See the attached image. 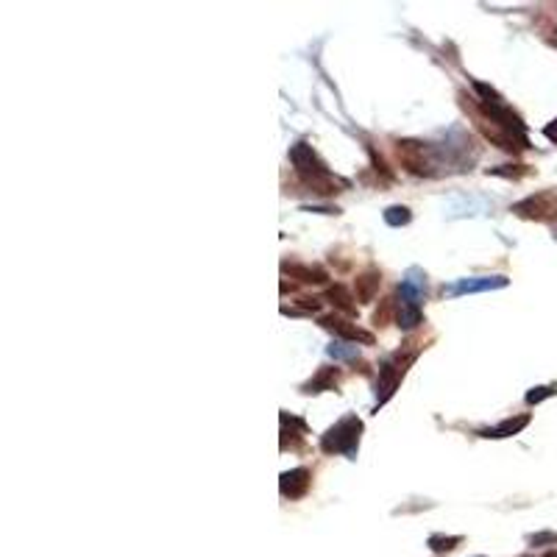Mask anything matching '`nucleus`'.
I'll list each match as a JSON object with an SVG mask.
<instances>
[{
	"label": "nucleus",
	"instance_id": "nucleus-3",
	"mask_svg": "<svg viewBox=\"0 0 557 557\" xmlns=\"http://www.w3.org/2000/svg\"><path fill=\"white\" fill-rule=\"evenodd\" d=\"M412 360H415V351H404V354L396 351L393 357L382 360L379 377H377V410L390 401V396L396 393L398 382L404 379V374H407V368L412 365Z\"/></svg>",
	"mask_w": 557,
	"mask_h": 557
},
{
	"label": "nucleus",
	"instance_id": "nucleus-6",
	"mask_svg": "<svg viewBox=\"0 0 557 557\" xmlns=\"http://www.w3.org/2000/svg\"><path fill=\"white\" fill-rule=\"evenodd\" d=\"M510 278L507 276H471V278H460L454 284H446L443 293L446 295H468V293H488V290H501L507 287Z\"/></svg>",
	"mask_w": 557,
	"mask_h": 557
},
{
	"label": "nucleus",
	"instance_id": "nucleus-19",
	"mask_svg": "<svg viewBox=\"0 0 557 557\" xmlns=\"http://www.w3.org/2000/svg\"><path fill=\"white\" fill-rule=\"evenodd\" d=\"M457 544H463L460 535H432V538H429V546H432L435 552H451Z\"/></svg>",
	"mask_w": 557,
	"mask_h": 557
},
{
	"label": "nucleus",
	"instance_id": "nucleus-24",
	"mask_svg": "<svg viewBox=\"0 0 557 557\" xmlns=\"http://www.w3.org/2000/svg\"><path fill=\"white\" fill-rule=\"evenodd\" d=\"M544 134H546L552 142H557V117L552 120V123H549V126H546V128H544Z\"/></svg>",
	"mask_w": 557,
	"mask_h": 557
},
{
	"label": "nucleus",
	"instance_id": "nucleus-12",
	"mask_svg": "<svg viewBox=\"0 0 557 557\" xmlns=\"http://www.w3.org/2000/svg\"><path fill=\"white\" fill-rule=\"evenodd\" d=\"M340 382V371L337 368H321L310 382L301 385V393L312 396V393H326V390H334Z\"/></svg>",
	"mask_w": 557,
	"mask_h": 557
},
{
	"label": "nucleus",
	"instance_id": "nucleus-7",
	"mask_svg": "<svg viewBox=\"0 0 557 557\" xmlns=\"http://www.w3.org/2000/svg\"><path fill=\"white\" fill-rule=\"evenodd\" d=\"M321 326L324 329H329L334 332L340 340H345V343H362V345H374V334L365 332V329H360L357 324H348L345 318H340V315H324L321 318Z\"/></svg>",
	"mask_w": 557,
	"mask_h": 557
},
{
	"label": "nucleus",
	"instance_id": "nucleus-16",
	"mask_svg": "<svg viewBox=\"0 0 557 557\" xmlns=\"http://www.w3.org/2000/svg\"><path fill=\"white\" fill-rule=\"evenodd\" d=\"M326 354L337 362H357L360 360V348L345 340H334L332 345H326Z\"/></svg>",
	"mask_w": 557,
	"mask_h": 557
},
{
	"label": "nucleus",
	"instance_id": "nucleus-20",
	"mask_svg": "<svg viewBox=\"0 0 557 557\" xmlns=\"http://www.w3.org/2000/svg\"><path fill=\"white\" fill-rule=\"evenodd\" d=\"M557 393V385H544V388H532L527 393V404H538V401H544V398H549V396H555Z\"/></svg>",
	"mask_w": 557,
	"mask_h": 557
},
{
	"label": "nucleus",
	"instance_id": "nucleus-22",
	"mask_svg": "<svg viewBox=\"0 0 557 557\" xmlns=\"http://www.w3.org/2000/svg\"><path fill=\"white\" fill-rule=\"evenodd\" d=\"M530 544H532V546H541V544H557V535H552V532H541V535H532V538H530Z\"/></svg>",
	"mask_w": 557,
	"mask_h": 557
},
{
	"label": "nucleus",
	"instance_id": "nucleus-13",
	"mask_svg": "<svg viewBox=\"0 0 557 557\" xmlns=\"http://www.w3.org/2000/svg\"><path fill=\"white\" fill-rule=\"evenodd\" d=\"M530 424V415H515V418H504L499 427H488V429H482L479 435L482 438H513V435H518L524 427Z\"/></svg>",
	"mask_w": 557,
	"mask_h": 557
},
{
	"label": "nucleus",
	"instance_id": "nucleus-9",
	"mask_svg": "<svg viewBox=\"0 0 557 557\" xmlns=\"http://www.w3.org/2000/svg\"><path fill=\"white\" fill-rule=\"evenodd\" d=\"M310 485H312V474L307 468L284 471L281 479H278V491H281L284 499H301V496H307Z\"/></svg>",
	"mask_w": 557,
	"mask_h": 557
},
{
	"label": "nucleus",
	"instance_id": "nucleus-23",
	"mask_svg": "<svg viewBox=\"0 0 557 557\" xmlns=\"http://www.w3.org/2000/svg\"><path fill=\"white\" fill-rule=\"evenodd\" d=\"M304 212H321V215H337V207H301Z\"/></svg>",
	"mask_w": 557,
	"mask_h": 557
},
{
	"label": "nucleus",
	"instance_id": "nucleus-8",
	"mask_svg": "<svg viewBox=\"0 0 557 557\" xmlns=\"http://www.w3.org/2000/svg\"><path fill=\"white\" fill-rule=\"evenodd\" d=\"M398 295H401L398 304H410V307H418L421 310V304L427 298V274L421 268H410L404 274V278H401Z\"/></svg>",
	"mask_w": 557,
	"mask_h": 557
},
{
	"label": "nucleus",
	"instance_id": "nucleus-14",
	"mask_svg": "<svg viewBox=\"0 0 557 557\" xmlns=\"http://www.w3.org/2000/svg\"><path fill=\"white\" fill-rule=\"evenodd\" d=\"M284 274H290L304 284H326V278H329V274L318 265H284Z\"/></svg>",
	"mask_w": 557,
	"mask_h": 557
},
{
	"label": "nucleus",
	"instance_id": "nucleus-5",
	"mask_svg": "<svg viewBox=\"0 0 557 557\" xmlns=\"http://www.w3.org/2000/svg\"><path fill=\"white\" fill-rule=\"evenodd\" d=\"M513 212L527 221H555L557 218V190H541L527 195L524 201L513 204Z\"/></svg>",
	"mask_w": 557,
	"mask_h": 557
},
{
	"label": "nucleus",
	"instance_id": "nucleus-4",
	"mask_svg": "<svg viewBox=\"0 0 557 557\" xmlns=\"http://www.w3.org/2000/svg\"><path fill=\"white\" fill-rule=\"evenodd\" d=\"M396 145H398L401 165L407 167L410 173H415V176H435L432 167H438V157H435V148L432 145L418 142V140H401Z\"/></svg>",
	"mask_w": 557,
	"mask_h": 557
},
{
	"label": "nucleus",
	"instance_id": "nucleus-11",
	"mask_svg": "<svg viewBox=\"0 0 557 557\" xmlns=\"http://www.w3.org/2000/svg\"><path fill=\"white\" fill-rule=\"evenodd\" d=\"M304 432H307V427H304L301 418L281 412V451L298 448V446L304 443Z\"/></svg>",
	"mask_w": 557,
	"mask_h": 557
},
{
	"label": "nucleus",
	"instance_id": "nucleus-1",
	"mask_svg": "<svg viewBox=\"0 0 557 557\" xmlns=\"http://www.w3.org/2000/svg\"><path fill=\"white\" fill-rule=\"evenodd\" d=\"M290 162L295 167L298 178H301L307 187H312L315 192H321V195L343 192V190L348 187L345 178H337V176L329 173L326 162H324V159L312 151V145H307V142H295V145L290 148Z\"/></svg>",
	"mask_w": 557,
	"mask_h": 557
},
{
	"label": "nucleus",
	"instance_id": "nucleus-10",
	"mask_svg": "<svg viewBox=\"0 0 557 557\" xmlns=\"http://www.w3.org/2000/svg\"><path fill=\"white\" fill-rule=\"evenodd\" d=\"M379 284H382V274L377 268H368V271L357 274V278H354V298L360 304H371L377 298V293H379Z\"/></svg>",
	"mask_w": 557,
	"mask_h": 557
},
{
	"label": "nucleus",
	"instance_id": "nucleus-21",
	"mask_svg": "<svg viewBox=\"0 0 557 557\" xmlns=\"http://www.w3.org/2000/svg\"><path fill=\"white\" fill-rule=\"evenodd\" d=\"M390 312H393V298H385L382 310H377V312H374V324H377V326H388Z\"/></svg>",
	"mask_w": 557,
	"mask_h": 557
},
{
	"label": "nucleus",
	"instance_id": "nucleus-25",
	"mask_svg": "<svg viewBox=\"0 0 557 557\" xmlns=\"http://www.w3.org/2000/svg\"><path fill=\"white\" fill-rule=\"evenodd\" d=\"M546 557H557V549H552V552H549Z\"/></svg>",
	"mask_w": 557,
	"mask_h": 557
},
{
	"label": "nucleus",
	"instance_id": "nucleus-17",
	"mask_svg": "<svg viewBox=\"0 0 557 557\" xmlns=\"http://www.w3.org/2000/svg\"><path fill=\"white\" fill-rule=\"evenodd\" d=\"M396 321H398V326H401L404 332H410V329H415V326H418V324L424 321V312H421L418 307H410V304H398Z\"/></svg>",
	"mask_w": 557,
	"mask_h": 557
},
{
	"label": "nucleus",
	"instance_id": "nucleus-2",
	"mask_svg": "<svg viewBox=\"0 0 557 557\" xmlns=\"http://www.w3.org/2000/svg\"><path fill=\"white\" fill-rule=\"evenodd\" d=\"M360 438H362V421L357 415H343L332 429L321 438V451H326V454H345L348 460H357Z\"/></svg>",
	"mask_w": 557,
	"mask_h": 557
},
{
	"label": "nucleus",
	"instance_id": "nucleus-15",
	"mask_svg": "<svg viewBox=\"0 0 557 557\" xmlns=\"http://www.w3.org/2000/svg\"><path fill=\"white\" fill-rule=\"evenodd\" d=\"M326 298L332 301L337 310H343V312H348V315H354L357 312V298L343 287V284H334V287H329V293H326Z\"/></svg>",
	"mask_w": 557,
	"mask_h": 557
},
{
	"label": "nucleus",
	"instance_id": "nucleus-18",
	"mask_svg": "<svg viewBox=\"0 0 557 557\" xmlns=\"http://www.w3.org/2000/svg\"><path fill=\"white\" fill-rule=\"evenodd\" d=\"M385 223L388 226H393V228H398V226H407V223L412 221V212L407 209V207H401V204H396V207H388L385 209Z\"/></svg>",
	"mask_w": 557,
	"mask_h": 557
}]
</instances>
